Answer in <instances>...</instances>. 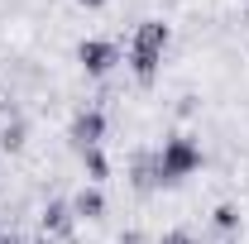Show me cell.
Masks as SVG:
<instances>
[{"mask_svg":"<svg viewBox=\"0 0 249 244\" xmlns=\"http://www.w3.org/2000/svg\"><path fill=\"white\" fill-rule=\"evenodd\" d=\"M168 48H173V24H168V19H144V24H134V34H129V48H124L129 77H134L139 87H154L158 72H163Z\"/></svg>","mask_w":249,"mask_h":244,"instance_id":"6da1fadb","label":"cell"},{"mask_svg":"<svg viewBox=\"0 0 249 244\" xmlns=\"http://www.w3.org/2000/svg\"><path fill=\"white\" fill-rule=\"evenodd\" d=\"M154 158H158V187H178V182H187V177L201 173L206 149H201L196 134H182V129H178V134H168L154 149Z\"/></svg>","mask_w":249,"mask_h":244,"instance_id":"7a4b0ae2","label":"cell"},{"mask_svg":"<svg viewBox=\"0 0 249 244\" xmlns=\"http://www.w3.org/2000/svg\"><path fill=\"white\" fill-rule=\"evenodd\" d=\"M72 58H77V67H82L87 77H110V72L124 62V53H120L115 38H106V34H87V38L77 43Z\"/></svg>","mask_w":249,"mask_h":244,"instance_id":"3957f363","label":"cell"},{"mask_svg":"<svg viewBox=\"0 0 249 244\" xmlns=\"http://www.w3.org/2000/svg\"><path fill=\"white\" fill-rule=\"evenodd\" d=\"M106 134H110V115H106V105H82L72 124H67V144L82 153V149H101L106 144Z\"/></svg>","mask_w":249,"mask_h":244,"instance_id":"277c9868","label":"cell"},{"mask_svg":"<svg viewBox=\"0 0 249 244\" xmlns=\"http://www.w3.org/2000/svg\"><path fill=\"white\" fill-rule=\"evenodd\" d=\"M38 230L48 235L53 244H67L72 230H77V211H72V196H53L38 206Z\"/></svg>","mask_w":249,"mask_h":244,"instance_id":"5b68a950","label":"cell"},{"mask_svg":"<svg viewBox=\"0 0 249 244\" xmlns=\"http://www.w3.org/2000/svg\"><path fill=\"white\" fill-rule=\"evenodd\" d=\"M129 187L139 192V196H149L158 187V158H154V149H134L129 153Z\"/></svg>","mask_w":249,"mask_h":244,"instance_id":"8992f818","label":"cell"},{"mask_svg":"<svg viewBox=\"0 0 249 244\" xmlns=\"http://www.w3.org/2000/svg\"><path fill=\"white\" fill-rule=\"evenodd\" d=\"M72 211H77V220H106L110 201H106V192H101L96 182H87V187L72 192Z\"/></svg>","mask_w":249,"mask_h":244,"instance_id":"52a82bcc","label":"cell"},{"mask_svg":"<svg viewBox=\"0 0 249 244\" xmlns=\"http://www.w3.org/2000/svg\"><path fill=\"white\" fill-rule=\"evenodd\" d=\"M240 225H245V211H240L235 201H216V211H211V230H216L220 240H235Z\"/></svg>","mask_w":249,"mask_h":244,"instance_id":"ba28073f","label":"cell"},{"mask_svg":"<svg viewBox=\"0 0 249 244\" xmlns=\"http://www.w3.org/2000/svg\"><path fill=\"white\" fill-rule=\"evenodd\" d=\"M0 149L5 153H24L29 149V120H24V115H10V120L0 124Z\"/></svg>","mask_w":249,"mask_h":244,"instance_id":"9c48e42d","label":"cell"},{"mask_svg":"<svg viewBox=\"0 0 249 244\" xmlns=\"http://www.w3.org/2000/svg\"><path fill=\"white\" fill-rule=\"evenodd\" d=\"M77 158H82V177H87V182L101 187L106 177H110V158H106V149H82Z\"/></svg>","mask_w":249,"mask_h":244,"instance_id":"30bf717a","label":"cell"},{"mask_svg":"<svg viewBox=\"0 0 249 244\" xmlns=\"http://www.w3.org/2000/svg\"><path fill=\"white\" fill-rule=\"evenodd\" d=\"M154 244H201V240H196V235H192L187 225H173V230H163Z\"/></svg>","mask_w":249,"mask_h":244,"instance_id":"8fae6325","label":"cell"},{"mask_svg":"<svg viewBox=\"0 0 249 244\" xmlns=\"http://www.w3.org/2000/svg\"><path fill=\"white\" fill-rule=\"evenodd\" d=\"M72 5H82V10H106L110 0H72Z\"/></svg>","mask_w":249,"mask_h":244,"instance_id":"7c38bea8","label":"cell"},{"mask_svg":"<svg viewBox=\"0 0 249 244\" xmlns=\"http://www.w3.org/2000/svg\"><path fill=\"white\" fill-rule=\"evenodd\" d=\"M0 244H29V240H24V235H5Z\"/></svg>","mask_w":249,"mask_h":244,"instance_id":"4fadbf2b","label":"cell"},{"mask_svg":"<svg viewBox=\"0 0 249 244\" xmlns=\"http://www.w3.org/2000/svg\"><path fill=\"white\" fill-rule=\"evenodd\" d=\"M0 240H5V235H0Z\"/></svg>","mask_w":249,"mask_h":244,"instance_id":"5bb4252c","label":"cell"},{"mask_svg":"<svg viewBox=\"0 0 249 244\" xmlns=\"http://www.w3.org/2000/svg\"><path fill=\"white\" fill-rule=\"evenodd\" d=\"M245 5H249V0H245Z\"/></svg>","mask_w":249,"mask_h":244,"instance_id":"9a60e30c","label":"cell"}]
</instances>
